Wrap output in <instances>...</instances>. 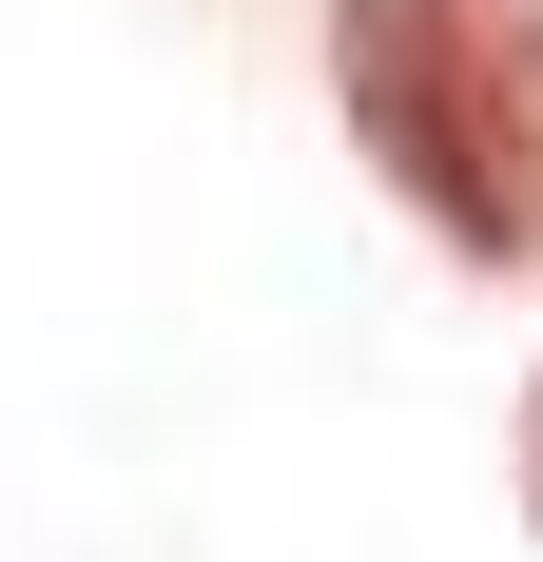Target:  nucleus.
Instances as JSON below:
<instances>
[{"mask_svg":"<svg viewBox=\"0 0 543 562\" xmlns=\"http://www.w3.org/2000/svg\"><path fill=\"white\" fill-rule=\"evenodd\" d=\"M330 98L446 252L543 272V0H330Z\"/></svg>","mask_w":543,"mask_h":562,"instance_id":"nucleus-1","label":"nucleus"},{"mask_svg":"<svg viewBox=\"0 0 543 562\" xmlns=\"http://www.w3.org/2000/svg\"><path fill=\"white\" fill-rule=\"evenodd\" d=\"M524 505H543V389H524Z\"/></svg>","mask_w":543,"mask_h":562,"instance_id":"nucleus-2","label":"nucleus"}]
</instances>
